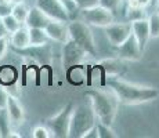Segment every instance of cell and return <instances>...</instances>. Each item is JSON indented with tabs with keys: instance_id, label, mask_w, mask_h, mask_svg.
Listing matches in <instances>:
<instances>
[{
	"instance_id": "obj_26",
	"label": "cell",
	"mask_w": 159,
	"mask_h": 138,
	"mask_svg": "<svg viewBox=\"0 0 159 138\" xmlns=\"http://www.w3.org/2000/svg\"><path fill=\"white\" fill-rule=\"evenodd\" d=\"M32 137L33 138H50L51 133L46 126H36L32 130Z\"/></svg>"
},
{
	"instance_id": "obj_2",
	"label": "cell",
	"mask_w": 159,
	"mask_h": 138,
	"mask_svg": "<svg viewBox=\"0 0 159 138\" xmlns=\"http://www.w3.org/2000/svg\"><path fill=\"white\" fill-rule=\"evenodd\" d=\"M84 96L89 98V102L94 110L97 120L102 124L112 126L116 116V110H118V98L115 97V94L93 88V90L86 91Z\"/></svg>"
},
{
	"instance_id": "obj_24",
	"label": "cell",
	"mask_w": 159,
	"mask_h": 138,
	"mask_svg": "<svg viewBox=\"0 0 159 138\" xmlns=\"http://www.w3.org/2000/svg\"><path fill=\"white\" fill-rule=\"evenodd\" d=\"M97 130H98V137L100 138H116L118 136L115 134V131L111 128V126H107L102 123H97Z\"/></svg>"
},
{
	"instance_id": "obj_16",
	"label": "cell",
	"mask_w": 159,
	"mask_h": 138,
	"mask_svg": "<svg viewBox=\"0 0 159 138\" xmlns=\"http://www.w3.org/2000/svg\"><path fill=\"white\" fill-rule=\"evenodd\" d=\"M98 69L101 70V76H102V80L105 78H116L122 73L123 70V64L118 60H104L100 62Z\"/></svg>"
},
{
	"instance_id": "obj_22",
	"label": "cell",
	"mask_w": 159,
	"mask_h": 138,
	"mask_svg": "<svg viewBox=\"0 0 159 138\" xmlns=\"http://www.w3.org/2000/svg\"><path fill=\"white\" fill-rule=\"evenodd\" d=\"M148 28H149V35L151 39H158L159 38V14L155 11L151 15H148Z\"/></svg>"
},
{
	"instance_id": "obj_18",
	"label": "cell",
	"mask_w": 159,
	"mask_h": 138,
	"mask_svg": "<svg viewBox=\"0 0 159 138\" xmlns=\"http://www.w3.org/2000/svg\"><path fill=\"white\" fill-rule=\"evenodd\" d=\"M29 38H30V47H40L47 44L48 36L44 29L42 28H29Z\"/></svg>"
},
{
	"instance_id": "obj_15",
	"label": "cell",
	"mask_w": 159,
	"mask_h": 138,
	"mask_svg": "<svg viewBox=\"0 0 159 138\" xmlns=\"http://www.w3.org/2000/svg\"><path fill=\"white\" fill-rule=\"evenodd\" d=\"M50 21H51V18H48L40 8H38L36 6H33L32 8H29L28 17H26V21H25V25L28 28H42V29H44Z\"/></svg>"
},
{
	"instance_id": "obj_3",
	"label": "cell",
	"mask_w": 159,
	"mask_h": 138,
	"mask_svg": "<svg viewBox=\"0 0 159 138\" xmlns=\"http://www.w3.org/2000/svg\"><path fill=\"white\" fill-rule=\"evenodd\" d=\"M97 124V118L94 110L89 104H79L73 106L71 124H69V136L71 138H82L91 127Z\"/></svg>"
},
{
	"instance_id": "obj_35",
	"label": "cell",
	"mask_w": 159,
	"mask_h": 138,
	"mask_svg": "<svg viewBox=\"0 0 159 138\" xmlns=\"http://www.w3.org/2000/svg\"><path fill=\"white\" fill-rule=\"evenodd\" d=\"M3 2H6V3H8V4H11V6H14L15 3H18V2H21V0H3Z\"/></svg>"
},
{
	"instance_id": "obj_4",
	"label": "cell",
	"mask_w": 159,
	"mask_h": 138,
	"mask_svg": "<svg viewBox=\"0 0 159 138\" xmlns=\"http://www.w3.org/2000/svg\"><path fill=\"white\" fill-rule=\"evenodd\" d=\"M68 32H69V39L71 40H73L76 44L80 46L89 55L97 57L98 51H97L94 36L91 33L90 26L83 20H69Z\"/></svg>"
},
{
	"instance_id": "obj_33",
	"label": "cell",
	"mask_w": 159,
	"mask_h": 138,
	"mask_svg": "<svg viewBox=\"0 0 159 138\" xmlns=\"http://www.w3.org/2000/svg\"><path fill=\"white\" fill-rule=\"evenodd\" d=\"M136 2H137V6H139V7L147 8L152 3V0H136Z\"/></svg>"
},
{
	"instance_id": "obj_8",
	"label": "cell",
	"mask_w": 159,
	"mask_h": 138,
	"mask_svg": "<svg viewBox=\"0 0 159 138\" xmlns=\"http://www.w3.org/2000/svg\"><path fill=\"white\" fill-rule=\"evenodd\" d=\"M105 36L108 42L114 47H119L127 38L131 35V24L130 22H112L104 28Z\"/></svg>"
},
{
	"instance_id": "obj_34",
	"label": "cell",
	"mask_w": 159,
	"mask_h": 138,
	"mask_svg": "<svg viewBox=\"0 0 159 138\" xmlns=\"http://www.w3.org/2000/svg\"><path fill=\"white\" fill-rule=\"evenodd\" d=\"M3 36H8V33L6 30L4 24H3V18H0V38H3Z\"/></svg>"
},
{
	"instance_id": "obj_31",
	"label": "cell",
	"mask_w": 159,
	"mask_h": 138,
	"mask_svg": "<svg viewBox=\"0 0 159 138\" xmlns=\"http://www.w3.org/2000/svg\"><path fill=\"white\" fill-rule=\"evenodd\" d=\"M8 94H10V93L6 90V87H3V86L0 84V109L6 108V102H7Z\"/></svg>"
},
{
	"instance_id": "obj_20",
	"label": "cell",
	"mask_w": 159,
	"mask_h": 138,
	"mask_svg": "<svg viewBox=\"0 0 159 138\" xmlns=\"http://www.w3.org/2000/svg\"><path fill=\"white\" fill-rule=\"evenodd\" d=\"M28 13H29V7L22 2V0L18 2V3H15V4L13 6V10H11V15H13L18 22L22 24V25H25Z\"/></svg>"
},
{
	"instance_id": "obj_11",
	"label": "cell",
	"mask_w": 159,
	"mask_h": 138,
	"mask_svg": "<svg viewBox=\"0 0 159 138\" xmlns=\"http://www.w3.org/2000/svg\"><path fill=\"white\" fill-rule=\"evenodd\" d=\"M46 33H47L48 39L58 43H65L66 40H69V32H68V24L66 22H61V21L51 20L47 24V26L44 28Z\"/></svg>"
},
{
	"instance_id": "obj_12",
	"label": "cell",
	"mask_w": 159,
	"mask_h": 138,
	"mask_svg": "<svg viewBox=\"0 0 159 138\" xmlns=\"http://www.w3.org/2000/svg\"><path fill=\"white\" fill-rule=\"evenodd\" d=\"M6 109L8 112V116H10V120L13 123V127H18L24 123L25 120V110H24V106L21 105V102L17 100L14 96L8 94L7 97V102H6Z\"/></svg>"
},
{
	"instance_id": "obj_9",
	"label": "cell",
	"mask_w": 159,
	"mask_h": 138,
	"mask_svg": "<svg viewBox=\"0 0 159 138\" xmlns=\"http://www.w3.org/2000/svg\"><path fill=\"white\" fill-rule=\"evenodd\" d=\"M86 55H89L83 48L79 44H76L73 40H66L64 43V48H62V64L64 68L68 69L69 66L80 64L82 61L86 58Z\"/></svg>"
},
{
	"instance_id": "obj_14",
	"label": "cell",
	"mask_w": 159,
	"mask_h": 138,
	"mask_svg": "<svg viewBox=\"0 0 159 138\" xmlns=\"http://www.w3.org/2000/svg\"><path fill=\"white\" fill-rule=\"evenodd\" d=\"M10 36V42L11 46L14 48L18 50H25V48L30 47V38H29V28L26 25H21V28H18L14 33H11Z\"/></svg>"
},
{
	"instance_id": "obj_10",
	"label": "cell",
	"mask_w": 159,
	"mask_h": 138,
	"mask_svg": "<svg viewBox=\"0 0 159 138\" xmlns=\"http://www.w3.org/2000/svg\"><path fill=\"white\" fill-rule=\"evenodd\" d=\"M143 54L144 53H143V50L140 48L139 43H137L136 38L133 36V33L118 47V55L120 60L140 61L143 58Z\"/></svg>"
},
{
	"instance_id": "obj_19",
	"label": "cell",
	"mask_w": 159,
	"mask_h": 138,
	"mask_svg": "<svg viewBox=\"0 0 159 138\" xmlns=\"http://www.w3.org/2000/svg\"><path fill=\"white\" fill-rule=\"evenodd\" d=\"M125 14H126L127 22H134V21L148 18L145 8H141L139 6H126V13Z\"/></svg>"
},
{
	"instance_id": "obj_27",
	"label": "cell",
	"mask_w": 159,
	"mask_h": 138,
	"mask_svg": "<svg viewBox=\"0 0 159 138\" xmlns=\"http://www.w3.org/2000/svg\"><path fill=\"white\" fill-rule=\"evenodd\" d=\"M61 3H62V6L65 7V10L68 11V14H69V17H71V20H72V17L75 15L78 11H80L79 10V7L76 6V3L73 2V0H60Z\"/></svg>"
},
{
	"instance_id": "obj_25",
	"label": "cell",
	"mask_w": 159,
	"mask_h": 138,
	"mask_svg": "<svg viewBox=\"0 0 159 138\" xmlns=\"http://www.w3.org/2000/svg\"><path fill=\"white\" fill-rule=\"evenodd\" d=\"M98 4H101L102 7L111 10L112 13L118 11L120 8V6L123 4V0H98Z\"/></svg>"
},
{
	"instance_id": "obj_7",
	"label": "cell",
	"mask_w": 159,
	"mask_h": 138,
	"mask_svg": "<svg viewBox=\"0 0 159 138\" xmlns=\"http://www.w3.org/2000/svg\"><path fill=\"white\" fill-rule=\"evenodd\" d=\"M35 6L38 8H40L51 20L61 21V22H66V24L71 20L68 11L65 10V7L62 6V3L60 0H36Z\"/></svg>"
},
{
	"instance_id": "obj_28",
	"label": "cell",
	"mask_w": 159,
	"mask_h": 138,
	"mask_svg": "<svg viewBox=\"0 0 159 138\" xmlns=\"http://www.w3.org/2000/svg\"><path fill=\"white\" fill-rule=\"evenodd\" d=\"M76 3V6L79 7V10H83V8L91 7V6L98 4V0H73Z\"/></svg>"
},
{
	"instance_id": "obj_6",
	"label": "cell",
	"mask_w": 159,
	"mask_h": 138,
	"mask_svg": "<svg viewBox=\"0 0 159 138\" xmlns=\"http://www.w3.org/2000/svg\"><path fill=\"white\" fill-rule=\"evenodd\" d=\"M82 20L91 26H97V28H105L109 24H112L115 21V15L111 10L102 7L101 4H96L91 7L83 8L80 10Z\"/></svg>"
},
{
	"instance_id": "obj_36",
	"label": "cell",
	"mask_w": 159,
	"mask_h": 138,
	"mask_svg": "<svg viewBox=\"0 0 159 138\" xmlns=\"http://www.w3.org/2000/svg\"><path fill=\"white\" fill-rule=\"evenodd\" d=\"M155 11L159 14V0H157V6H155Z\"/></svg>"
},
{
	"instance_id": "obj_23",
	"label": "cell",
	"mask_w": 159,
	"mask_h": 138,
	"mask_svg": "<svg viewBox=\"0 0 159 138\" xmlns=\"http://www.w3.org/2000/svg\"><path fill=\"white\" fill-rule=\"evenodd\" d=\"M3 24H4V26H6V30H7V33L8 35H11V33H14L15 30L18 29V28H21V25L22 24L21 22H18L17 20L13 17V15H6L4 18H3Z\"/></svg>"
},
{
	"instance_id": "obj_13",
	"label": "cell",
	"mask_w": 159,
	"mask_h": 138,
	"mask_svg": "<svg viewBox=\"0 0 159 138\" xmlns=\"http://www.w3.org/2000/svg\"><path fill=\"white\" fill-rule=\"evenodd\" d=\"M131 24V33L136 38L137 43H139L140 48L143 50V53L145 51L147 44H148L149 39H151V35H149V28H148V20L144 18V20H139L134 21Z\"/></svg>"
},
{
	"instance_id": "obj_32",
	"label": "cell",
	"mask_w": 159,
	"mask_h": 138,
	"mask_svg": "<svg viewBox=\"0 0 159 138\" xmlns=\"http://www.w3.org/2000/svg\"><path fill=\"white\" fill-rule=\"evenodd\" d=\"M82 138H100L98 137V130H97V124L94 127H91L87 133H84V136Z\"/></svg>"
},
{
	"instance_id": "obj_30",
	"label": "cell",
	"mask_w": 159,
	"mask_h": 138,
	"mask_svg": "<svg viewBox=\"0 0 159 138\" xmlns=\"http://www.w3.org/2000/svg\"><path fill=\"white\" fill-rule=\"evenodd\" d=\"M8 50V36H3L0 38V60L7 54Z\"/></svg>"
},
{
	"instance_id": "obj_21",
	"label": "cell",
	"mask_w": 159,
	"mask_h": 138,
	"mask_svg": "<svg viewBox=\"0 0 159 138\" xmlns=\"http://www.w3.org/2000/svg\"><path fill=\"white\" fill-rule=\"evenodd\" d=\"M11 127H13V123L10 120V116H8V112L6 108L0 109V137H7L11 131Z\"/></svg>"
},
{
	"instance_id": "obj_1",
	"label": "cell",
	"mask_w": 159,
	"mask_h": 138,
	"mask_svg": "<svg viewBox=\"0 0 159 138\" xmlns=\"http://www.w3.org/2000/svg\"><path fill=\"white\" fill-rule=\"evenodd\" d=\"M108 87L118 98V102L125 105H140V104L152 102L159 97V90L151 86H140L136 83L126 82L123 79L109 78Z\"/></svg>"
},
{
	"instance_id": "obj_29",
	"label": "cell",
	"mask_w": 159,
	"mask_h": 138,
	"mask_svg": "<svg viewBox=\"0 0 159 138\" xmlns=\"http://www.w3.org/2000/svg\"><path fill=\"white\" fill-rule=\"evenodd\" d=\"M11 10H13V6L0 0V18H4L6 15H10Z\"/></svg>"
},
{
	"instance_id": "obj_5",
	"label": "cell",
	"mask_w": 159,
	"mask_h": 138,
	"mask_svg": "<svg viewBox=\"0 0 159 138\" xmlns=\"http://www.w3.org/2000/svg\"><path fill=\"white\" fill-rule=\"evenodd\" d=\"M73 105L71 102L66 104L65 108H62L57 115L51 116L46 122V127L50 130L51 137L56 138H66L69 136V124H71Z\"/></svg>"
},
{
	"instance_id": "obj_17",
	"label": "cell",
	"mask_w": 159,
	"mask_h": 138,
	"mask_svg": "<svg viewBox=\"0 0 159 138\" xmlns=\"http://www.w3.org/2000/svg\"><path fill=\"white\" fill-rule=\"evenodd\" d=\"M18 79V72L11 65H2L0 66V84L3 87H11L15 84Z\"/></svg>"
}]
</instances>
